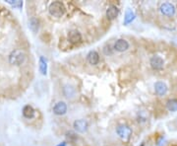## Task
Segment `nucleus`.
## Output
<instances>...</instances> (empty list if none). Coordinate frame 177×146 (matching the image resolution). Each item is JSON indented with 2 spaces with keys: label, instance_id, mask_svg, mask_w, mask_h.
<instances>
[{
  "label": "nucleus",
  "instance_id": "nucleus-16",
  "mask_svg": "<svg viewBox=\"0 0 177 146\" xmlns=\"http://www.w3.org/2000/svg\"><path fill=\"white\" fill-rule=\"evenodd\" d=\"M135 17H136L135 13L132 10L128 9L125 13V17H124V21H123L124 25H129L130 23H132L135 20Z\"/></svg>",
  "mask_w": 177,
  "mask_h": 146
},
{
  "label": "nucleus",
  "instance_id": "nucleus-19",
  "mask_svg": "<svg viewBox=\"0 0 177 146\" xmlns=\"http://www.w3.org/2000/svg\"><path fill=\"white\" fill-rule=\"evenodd\" d=\"M40 71L42 75H46L47 73V61L43 56L40 57Z\"/></svg>",
  "mask_w": 177,
  "mask_h": 146
},
{
  "label": "nucleus",
  "instance_id": "nucleus-13",
  "mask_svg": "<svg viewBox=\"0 0 177 146\" xmlns=\"http://www.w3.org/2000/svg\"><path fill=\"white\" fill-rule=\"evenodd\" d=\"M63 94L67 99H73L76 96V89L75 87L70 85V84H66L63 87Z\"/></svg>",
  "mask_w": 177,
  "mask_h": 146
},
{
  "label": "nucleus",
  "instance_id": "nucleus-6",
  "mask_svg": "<svg viewBox=\"0 0 177 146\" xmlns=\"http://www.w3.org/2000/svg\"><path fill=\"white\" fill-rule=\"evenodd\" d=\"M73 127L77 132L85 133L87 132L88 129V122L86 121V119H76V121L73 122Z\"/></svg>",
  "mask_w": 177,
  "mask_h": 146
},
{
  "label": "nucleus",
  "instance_id": "nucleus-18",
  "mask_svg": "<svg viewBox=\"0 0 177 146\" xmlns=\"http://www.w3.org/2000/svg\"><path fill=\"white\" fill-rule=\"evenodd\" d=\"M66 138L69 142H72V143L77 144V143H78V140L80 139V137L77 135L76 132L70 130V131H67L66 132Z\"/></svg>",
  "mask_w": 177,
  "mask_h": 146
},
{
  "label": "nucleus",
  "instance_id": "nucleus-20",
  "mask_svg": "<svg viewBox=\"0 0 177 146\" xmlns=\"http://www.w3.org/2000/svg\"><path fill=\"white\" fill-rule=\"evenodd\" d=\"M102 51H103V53H104L105 55H111L112 53H113V51H112L111 46L109 45H106V46H103Z\"/></svg>",
  "mask_w": 177,
  "mask_h": 146
},
{
  "label": "nucleus",
  "instance_id": "nucleus-11",
  "mask_svg": "<svg viewBox=\"0 0 177 146\" xmlns=\"http://www.w3.org/2000/svg\"><path fill=\"white\" fill-rule=\"evenodd\" d=\"M105 15L108 20H114L119 15V9H118V7L115 6V5H109L107 9H106Z\"/></svg>",
  "mask_w": 177,
  "mask_h": 146
},
{
  "label": "nucleus",
  "instance_id": "nucleus-5",
  "mask_svg": "<svg viewBox=\"0 0 177 146\" xmlns=\"http://www.w3.org/2000/svg\"><path fill=\"white\" fill-rule=\"evenodd\" d=\"M150 65L155 71H160L164 67V60L161 56L155 54L150 58Z\"/></svg>",
  "mask_w": 177,
  "mask_h": 146
},
{
  "label": "nucleus",
  "instance_id": "nucleus-17",
  "mask_svg": "<svg viewBox=\"0 0 177 146\" xmlns=\"http://www.w3.org/2000/svg\"><path fill=\"white\" fill-rule=\"evenodd\" d=\"M166 109L169 112H176L177 111V99H169L166 102Z\"/></svg>",
  "mask_w": 177,
  "mask_h": 146
},
{
  "label": "nucleus",
  "instance_id": "nucleus-15",
  "mask_svg": "<svg viewBox=\"0 0 177 146\" xmlns=\"http://www.w3.org/2000/svg\"><path fill=\"white\" fill-rule=\"evenodd\" d=\"M40 19L37 18V17H31V19L29 20V27L34 33H37L38 29H40Z\"/></svg>",
  "mask_w": 177,
  "mask_h": 146
},
{
  "label": "nucleus",
  "instance_id": "nucleus-2",
  "mask_svg": "<svg viewBox=\"0 0 177 146\" xmlns=\"http://www.w3.org/2000/svg\"><path fill=\"white\" fill-rule=\"evenodd\" d=\"M48 12L50 16L54 18H61L65 14V6L60 1H53L48 7Z\"/></svg>",
  "mask_w": 177,
  "mask_h": 146
},
{
  "label": "nucleus",
  "instance_id": "nucleus-22",
  "mask_svg": "<svg viewBox=\"0 0 177 146\" xmlns=\"http://www.w3.org/2000/svg\"><path fill=\"white\" fill-rule=\"evenodd\" d=\"M56 146H66V142H61V143H59V144L56 145Z\"/></svg>",
  "mask_w": 177,
  "mask_h": 146
},
{
  "label": "nucleus",
  "instance_id": "nucleus-10",
  "mask_svg": "<svg viewBox=\"0 0 177 146\" xmlns=\"http://www.w3.org/2000/svg\"><path fill=\"white\" fill-rule=\"evenodd\" d=\"M129 46H130V45H129L128 40L125 39H119L114 43L113 49L118 52H124L129 48Z\"/></svg>",
  "mask_w": 177,
  "mask_h": 146
},
{
  "label": "nucleus",
  "instance_id": "nucleus-14",
  "mask_svg": "<svg viewBox=\"0 0 177 146\" xmlns=\"http://www.w3.org/2000/svg\"><path fill=\"white\" fill-rule=\"evenodd\" d=\"M22 113H23L24 118H26L28 119H32L35 115V111L34 108L31 106V105H26V106L23 108Z\"/></svg>",
  "mask_w": 177,
  "mask_h": 146
},
{
  "label": "nucleus",
  "instance_id": "nucleus-23",
  "mask_svg": "<svg viewBox=\"0 0 177 146\" xmlns=\"http://www.w3.org/2000/svg\"><path fill=\"white\" fill-rule=\"evenodd\" d=\"M145 144H144V143H142V144H141V146H144Z\"/></svg>",
  "mask_w": 177,
  "mask_h": 146
},
{
  "label": "nucleus",
  "instance_id": "nucleus-21",
  "mask_svg": "<svg viewBox=\"0 0 177 146\" xmlns=\"http://www.w3.org/2000/svg\"><path fill=\"white\" fill-rule=\"evenodd\" d=\"M8 3H9V4H11L12 6L17 7V8L22 7V5H23V3H22V2H21V1H14V2H12V1H8Z\"/></svg>",
  "mask_w": 177,
  "mask_h": 146
},
{
  "label": "nucleus",
  "instance_id": "nucleus-1",
  "mask_svg": "<svg viewBox=\"0 0 177 146\" xmlns=\"http://www.w3.org/2000/svg\"><path fill=\"white\" fill-rule=\"evenodd\" d=\"M26 53L22 49H14L8 55V61L11 65L20 66L25 62L26 60Z\"/></svg>",
  "mask_w": 177,
  "mask_h": 146
},
{
  "label": "nucleus",
  "instance_id": "nucleus-9",
  "mask_svg": "<svg viewBox=\"0 0 177 146\" xmlns=\"http://www.w3.org/2000/svg\"><path fill=\"white\" fill-rule=\"evenodd\" d=\"M153 87H155V94L159 96V97H163V96L166 95L168 92V87L163 81H156L155 83V85H153Z\"/></svg>",
  "mask_w": 177,
  "mask_h": 146
},
{
  "label": "nucleus",
  "instance_id": "nucleus-12",
  "mask_svg": "<svg viewBox=\"0 0 177 146\" xmlns=\"http://www.w3.org/2000/svg\"><path fill=\"white\" fill-rule=\"evenodd\" d=\"M87 61L91 65H96L99 62V54L96 51H91L87 54Z\"/></svg>",
  "mask_w": 177,
  "mask_h": 146
},
{
  "label": "nucleus",
  "instance_id": "nucleus-4",
  "mask_svg": "<svg viewBox=\"0 0 177 146\" xmlns=\"http://www.w3.org/2000/svg\"><path fill=\"white\" fill-rule=\"evenodd\" d=\"M116 134L123 142H128L132 137L133 130L127 124H120L116 127Z\"/></svg>",
  "mask_w": 177,
  "mask_h": 146
},
{
  "label": "nucleus",
  "instance_id": "nucleus-7",
  "mask_svg": "<svg viewBox=\"0 0 177 146\" xmlns=\"http://www.w3.org/2000/svg\"><path fill=\"white\" fill-rule=\"evenodd\" d=\"M68 42L72 45H78L82 42V34L78 30H71L67 35Z\"/></svg>",
  "mask_w": 177,
  "mask_h": 146
},
{
  "label": "nucleus",
  "instance_id": "nucleus-8",
  "mask_svg": "<svg viewBox=\"0 0 177 146\" xmlns=\"http://www.w3.org/2000/svg\"><path fill=\"white\" fill-rule=\"evenodd\" d=\"M68 107L65 102L63 101H59L56 104H54V106L52 108V112L54 115L56 116H63L67 113Z\"/></svg>",
  "mask_w": 177,
  "mask_h": 146
},
{
  "label": "nucleus",
  "instance_id": "nucleus-3",
  "mask_svg": "<svg viewBox=\"0 0 177 146\" xmlns=\"http://www.w3.org/2000/svg\"><path fill=\"white\" fill-rule=\"evenodd\" d=\"M158 11L162 16L171 18V17H174L176 15L177 8L172 2H163V3L159 5Z\"/></svg>",
  "mask_w": 177,
  "mask_h": 146
}]
</instances>
